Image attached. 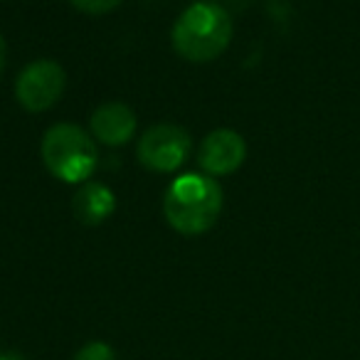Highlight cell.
<instances>
[{"label":"cell","mask_w":360,"mask_h":360,"mask_svg":"<svg viewBox=\"0 0 360 360\" xmlns=\"http://www.w3.org/2000/svg\"><path fill=\"white\" fill-rule=\"evenodd\" d=\"M222 212V188L212 175L186 173L175 178L163 198V215L186 237L205 235Z\"/></svg>","instance_id":"1"},{"label":"cell","mask_w":360,"mask_h":360,"mask_svg":"<svg viewBox=\"0 0 360 360\" xmlns=\"http://www.w3.org/2000/svg\"><path fill=\"white\" fill-rule=\"evenodd\" d=\"M173 47L188 62H210L232 40V18L217 3H195L173 25Z\"/></svg>","instance_id":"2"},{"label":"cell","mask_w":360,"mask_h":360,"mask_svg":"<svg viewBox=\"0 0 360 360\" xmlns=\"http://www.w3.org/2000/svg\"><path fill=\"white\" fill-rule=\"evenodd\" d=\"M42 160L55 178L65 183H86L96 170V143L91 134L75 124H55L45 131L40 146Z\"/></svg>","instance_id":"3"},{"label":"cell","mask_w":360,"mask_h":360,"mask_svg":"<svg viewBox=\"0 0 360 360\" xmlns=\"http://www.w3.org/2000/svg\"><path fill=\"white\" fill-rule=\"evenodd\" d=\"M193 150V139L183 126H150L139 141V160L153 173H175Z\"/></svg>","instance_id":"4"},{"label":"cell","mask_w":360,"mask_h":360,"mask_svg":"<svg viewBox=\"0 0 360 360\" xmlns=\"http://www.w3.org/2000/svg\"><path fill=\"white\" fill-rule=\"evenodd\" d=\"M67 86V75L57 62L35 60L18 75L15 96L20 106L32 114L47 111L60 101Z\"/></svg>","instance_id":"5"},{"label":"cell","mask_w":360,"mask_h":360,"mask_svg":"<svg viewBox=\"0 0 360 360\" xmlns=\"http://www.w3.org/2000/svg\"><path fill=\"white\" fill-rule=\"evenodd\" d=\"M247 158V143L237 131L232 129H217L202 139L198 148V163L205 170V175H230L245 163Z\"/></svg>","instance_id":"6"},{"label":"cell","mask_w":360,"mask_h":360,"mask_svg":"<svg viewBox=\"0 0 360 360\" xmlns=\"http://www.w3.org/2000/svg\"><path fill=\"white\" fill-rule=\"evenodd\" d=\"M89 126L96 141L106 146H124L136 134V114L121 101H109L91 114Z\"/></svg>","instance_id":"7"},{"label":"cell","mask_w":360,"mask_h":360,"mask_svg":"<svg viewBox=\"0 0 360 360\" xmlns=\"http://www.w3.org/2000/svg\"><path fill=\"white\" fill-rule=\"evenodd\" d=\"M72 207H75L77 220H82L84 225H101V222L109 220V217L114 215L116 198L109 186L94 183V180H86L84 186L77 191Z\"/></svg>","instance_id":"8"},{"label":"cell","mask_w":360,"mask_h":360,"mask_svg":"<svg viewBox=\"0 0 360 360\" xmlns=\"http://www.w3.org/2000/svg\"><path fill=\"white\" fill-rule=\"evenodd\" d=\"M75 360H116V350L104 340H89L77 350Z\"/></svg>","instance_id":"9"},{"label":"cell","mask_w":360,"mask_h":360,"mask_svg":"<svg viewBox=\"0 0 360 360\" xmlns=\"http://www.w3.org/2000/svg\"><path fill=\"white\" fill-rule=\"evenodd\" d=\"M70 3L84 15H106L121 6V0H70Z\"/></svg>","instance_id":"10"},{"label":"cell","mask_w":360,"mask_h":360,"mask_svg":"<svg viewBox=\"0 0 360 360\" xmlns=\"http://www.w3.org/2000/svg\"><path fill=\"white\" fill-rule=\"evenodd\" d=\"M6 65H8V45H6V40H3V35H0V75H3Z\"/></svg>","instance_id":"11"},{"label":"cell","mask_w":360,"mask_h":360,"mask_svg":"<svg viewBox=\"0 0 360 360\" xmlns=\"http://www.w3.org/2000/svg\"><path fill=\"white\" fill-rule=\"evenodd\" d=\"M0 360H27L25 355L20 353H13V350H8V353H0Z\"/></svg>","instance_id":"12"}]
</instances>
